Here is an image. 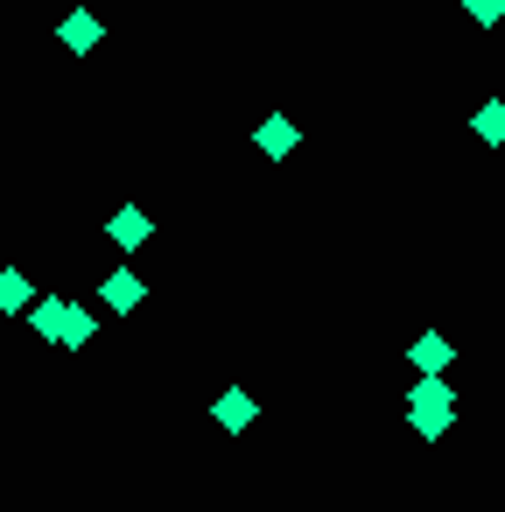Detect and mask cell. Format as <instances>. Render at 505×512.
Segmentation results:
<instances>
[{
    "label": "cell",
    "mask_w": 505,
    "mask_h": 512,
    "mask_svg": "<svg viewBox=\"0 0 505 512\" xmlns=\"http://www.w3.org/2000/svg\"><path fill=\"white\" fill-rule=\"evenodd\" d=\"M253 148H260V155H267V162H288V155H295V148H302V127H295V120H288V113H267V120H260V127H253Z\"/></svg>",
    "instance_id": "cell-2"
},
{
    "label": "cell",
    "mask_w": 505,
    "mask_h": 512,
    "mask_svg": "<svg viewBox=\"0 0 505 512\" xmlns=\"http://www.w3.org/2000/svg\"><path fill=\"white\" fill-rule=\"evenodd\" d=\"M36 302V281L22 274V267H0V309H8V316H22Z\"/></svg>",
    "instance_id": "cell-9"
},
{
    "label": "cell",
    "mask_w": 505,
    "mask_h": 512,
    "mask_svg": "<svg viewBox=\"0 0 505 512\" xmlns=\"http://www.w3.org/2000/svg\"><path fill=\"white\" fill-rule=\"evenodd\" d=\"M99 302H106V309H120V316H134V309L148 302V281H141L134 267H113V274L99 281Z\"/></svg>",
    "instance_id": "cell-6"
},
{
    "label": "cell",
    "mask_w": 505,
    "mask_h": 512,
    "mask_svg": "<svg viewBox=\"0 0 505 512\" xmlns=\"http://www.w3.org/2000/svg\"><path fill=\"white\" fill-rule=\"evenodd\" d=\"M211 421H218V428H225V435H246V428H253V421H260V400H253V393H246V386H225V393H218V400H211Z\"/></svg>",
    "instance_id": "cell-5"
},
{
    "label": "cell",
    "mask_w": 505,
    "mask_h": 512,
    "mask_svg": "<svg viewBox=\"0 0 505 512\" xmlns=\"http://www.w3.org/2000/svg\"><path fill=\"white\" fill-rule=\"evenodd\" d=\"M99 337V309H78V302H64V330H57V344L64 351H85Z\"/></svg>",
    "instance_id": "cell-8"
},
{
    "label": "cell",
    "mask_w": 505,
    "mask_h": 512,
    "mask_svg": "<svg viewBox=\"0 0 505 512\" xmlns=\"http://www.w3.org/2000/svg\"><path fill=\"white\" fill-rule=\"evenodd\" d=\"M449 421H456V386H449V372L414 379V393H407V428H414L421 442H442Z\"/></svg>",
    "instance_id": "cell-1"
},
{
    "label": "cell",
    "mask_w": 505,
    "mask_h": 512,
    "mask_svg": "<svg viewBox=\"0 0 505 512\" xmlns=\"http://www.w3.org/2000/svg\"><path fill=\"white\" fill-rule=\"evenodd\" d=\"M22 316H29V330H36L43 344H57V330H64V295H50V302H29Z\"/></svg>",
    "instance_id": "cell-10"
},
{
    "label": "cell",
    "mask_w": 505,
    "mask_h": 512,
    "mask_svg": "<svg viewBox=\"0 0 505 512\" xmlns=\"http://www.w3.org/2000/svg\"><path fill=\"white\" fill-rule=\"evenodd\" d=\"M463 8H470L477 29H498V22H505V0H463Z\"/></svg>",
    "instance_id": "cell-12"
},
{
    "label": "cell",
    "mask_w": 505,
    "mask_h": 512,
    "mask_svg": "<svg viewBox=\"0 0 505 512\" xmlns=\"http://www.w3.org/2000/svg\"><path fill=\"white\" fill-rule=\"evenodd\" d=\"M470 134H477L484 148H498V141H505V99H484V106L470 113Z\"/></svg>",
    "instance_id": "cell-11"
},
{
    "label": "cell",
    "mask_w": 505,
    "mask_h": 512,
    "mask_svg": "<svg viewBox=\"0 0 505 512\" xmlns=\"http://www.w3.org/2000/svg\"><path fill=\"white\" fill-rule=\"evenodd\" d=\"M407 365H414V379H435V372L456 365V344H449L442 330H421V337L407 344Z\"/></svg>",
    "instance_id": "cell-4"
},
{
    "label": "cell",
    "mask_w": 505,
    "mask_h": 512,
    "mask_svg": "<svg viewBox=\"0 0 505 512\" xmlns=\"http://www.w3.org/2000/svg\"><path fill=\"white\" fill-rule=\"evenodd\" d=\"M57 36H64V50H71V57H92V50H99V36H106V29H99V15H92V8H71V15H64V29H57Z\"/></svg>",
    "instance_id": "cell-7"
},
{
    "label": "cell",
    "mask_w": 505,
    "mask_h": 512,
    "mask_svg": "<svg viewBox=\"0 0 505 512\" xmlns=\"http://www.w3.org/2000/svg\"><path fill=\"white\" fill-rule=\"evenodd\" d=\"M106 239H113V246H120V253H141V246H148V239H155V218H148V211H141V204H120V211H113V218H106Z\"/></svg>",
    "instance_id": "cell-3"
}]
</instances>
